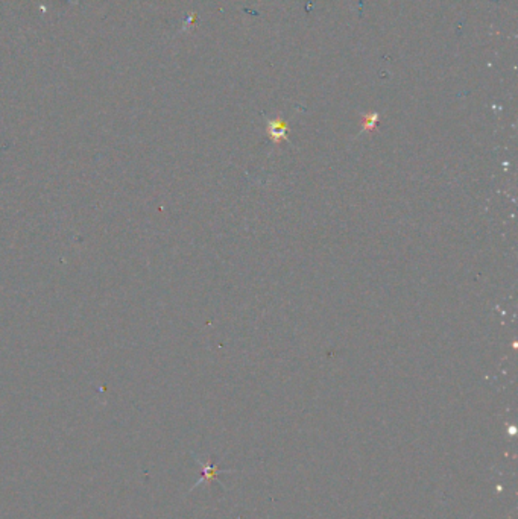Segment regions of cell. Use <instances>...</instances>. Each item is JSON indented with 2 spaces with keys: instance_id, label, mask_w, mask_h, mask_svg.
Masks as SVG:
<instances>
[{
  "instance_id": "obj_1",
  "label": "cell",
  "mask_w": 518,
  "mask_h": 519,
  "mask_svg": "<svg viewBox=\"0 0 518 519\" xmlns=\"http://www.w3.org/2000/svg\"><path fill=\"white\" fill-rule=\"evenodd\" d=\"M284 132H286L284 124H274V128H272L274 140H280V137L284 136Z\"/></svg>"
}]
</instances>
